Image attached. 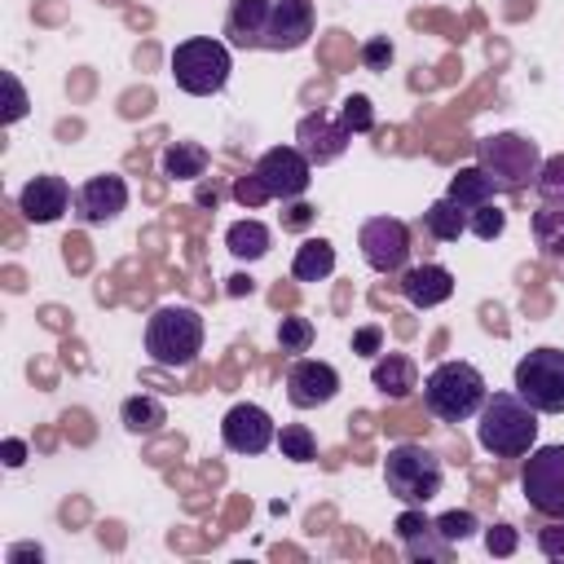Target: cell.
I'll return each instance as SVG.
<instances>
[{"label": "cell", "mask_w": 564, "mask_h": 564, "mask_svg": "<svg viewBox=\"0 0 564 564\" xmlns=\"http://www.w3.org/2000/svg\"><path fill=\"white\" fill-rule=\"evenodd\" d=\"M476 441L494 458H524L538 445V410L520 392H494L476 410Z\"/></svg>", "instance_id": "6da1fadb"}, {"label": "cell", "mask_w": 564, "mask_h": 564, "mask_svg": "<svg viewBox=\"0 0 564 564\" xmlns=\"http://www.w3.org/2000/svg\"><path fill=\"white\" fill-rule=\"evenodd\" d=\"M145 352L163 370H185L203 352V317L189 304H163L145 322Z\"/></svg>", "instance_id": "7a4b0ae2"}, {"label": "cell", "mask_w": 564, "mask_h": 564, "mask_svg": "<svg viewBox=\"0 0 564 564\" xmlns=\"http://www.w3.org/2000/svg\"><path fill=\"white\" fill-rule=\"evenodd\" d=\"M476 163L485 167V176L494 181L498 194H520L538 181L542 150L524 132H489L476 141Z\"/></svg>", "instance_id": "3957f363"}, {"label": "cell", "mask_w": 564, "mask_h": 564, "mask_svg": "<svg viewBox=\"0 0 564 564\" xmlns=\"http://www.w3.org/2000/svg\"><path fill=\"white\" fill-rule=\"evenodd\" d=\"M383 485H388V494H392L397 502L423 507V502H432V498L441 494L445 467H441V458H436L427 445L401 441V445H392L388 458H383Z\"/></svg>", "instance_id": "277c9868"}, {"label": "cell", "mask_w": 564, "mask_h": 564, "mask_svg": "<svg viewBox=\"0 0 564 564\" xmlns=\"http://www.w3.org/2000/svg\"><path fill=\"white\" fill-rule=\"evenodd\" d=\"M485 375L471 361H441L427 379H423V405L441 419V423H463L485 405Z\"/></svg>", "instance_id": "5b68a950"}, {"label": "cell", "mask_w": 564, "mask_h": 564, "mask_svg": "<svg viewBox=\"0 0 564 564\" xmlns=\"http://www.w3.org/2000/svg\"><path fill=\"white\" fill-rule=\"evenodd\" d=\"M172 79L181 93L189 97H212L229 84V70H234V57H229V44L212 40V35H194V40H181L172 48V62H167Z\"/></svg>", "instance_id": "8992f818"}, {"label": "cell", "mask_w": 564, "mask_h": 564, "mask_svg": "<svg viewBox=\"0 0 564 564\" xmlns=\"http://www.w3.org/2000/svg\"><path fill=\"white\" fill-rule=\"evenodd\" d=\"M511 388L538 410V414H564V348H533L516 361Z\"/></svg>", "instance_id": "52a82bcc"}, {"label": "cell", "mask_w": 564, "mask_h": 564, "mask_svg": "<svg viewBox=\"0 0 564 564\" xmlns=\"http://www.w3.org/2000/svg\"><path fill=\"white\" fill-rule=\"evenodd\" d=\"M520 489L538 516L564 520V445H533L520 467Z\"/></svg>", "instance_id": "ba28073f"}, {"label": "cell", "mask_w": 564, "mask_h": 564, "mask_svg": "<svg viewBox=\"0 0 564 564\" xmlns=\"http://www.w3.org/2000/svg\"><path fill=\"white\" fill-rule=\"evenodd\" d=\"M357 247L375 273H401L410 260V229L397 216H370L357 229Z\"/></svg>", "instance_id": "9c48e42d"}, {"label": "cell", "mask_w": 564, "mask_h": 564, "mask_svg": "<svg viewBox=\"0 0 564 564\" xmlns=\"http://www.w3.org/2000/svg\"><path fill=\"white\" fill-rule=\"evenodd\" d=\"M251 172L260 176V185L269 189V198H282V203L286 198H300L308 189V181H313V163L304 159L300 145H269L256 159Z\"/></svg>", "instance_id": "30bf717a"}, {"label": "cell", "mask_w": 564, "mask_h": 564, "mask_svg": "<svg viewBox=\"0 0 564 564\" xmlns=\"http://www.w3.org/2000/svg\"><path fill=\"white\" fill-rule=\"evenodd\" d=\"M220 441H225L229 454H264L269 445H278V423L264 405L238 401L220 419Z\"/></svg>", "instance_id": "8fae6325"}, {"label": "cell", "mask_w": 564, "mask_h": 564, "mask_svg": "<svg viewBox=\"0 0 564 564\" xmlns=\"http://www.w3.org/2000/svg\"><path fill=\"white\" fill-rule=\"evenodd\" d=\"M317 26L313 0H269V26H264V48L269 53H295L308 44Z\"/></svg>", "instance_id": "7c38bea8"}, {"label": "cell", "mask_w": 564, "mask_h": 564, "mask_svg": "<svg viewBox=\"0 0 564 564\" xmlns=\"http://www.w3.org/2000/svg\"><path fill=\"white\" fill-rule=\"evenodd\" d=\"M339 392V370L330 361H317V357H295L286 366V401L295 410H317L326 401H335Z\"/></svg>", "instance_id": "4fadbf2b"}, {"label": "cell", "mask_w": 564, "mask_h": 564, "mask_svg": "<svg viewBox=\"0 0 564 564\" xmlns=\"http://www.w3.org/2000/svg\"><path fill=\"white\" fill-rule=\"evenodd\" d=\"M348 141H352V132L344 128V119H330L326 110H313V115H304V119L295 123V145L304 150V159H308L313 167L335 163V159L348 150Z\"/></svg>", "instance_id": "5bb4252c"}, {"label": "cell", "mask_w": 564, "mask_h": 564, "mask_svg": "<svg viewBox=\"0 0 564 564\" xmlns=\"http://www.w3.org/2000/svg\"><path fill=\"white\" fill-rule=\"evenodd\" d=\"M128 207V181L115 172H97L75 189V216L84 225H110Z\"/></svg>", "instance_id": "9a60e30c"}, {"label": "cell", "mask_w": 564, "mask_h": 564, "mask_svg": "<svg viewBox=\"0 0 564 564\" xmlns=\"http://www.w3.org/2000/svg\"><path fill=\"white\" fill-rule=\"evenodd\" d=\"M66 207H75V194H70L66 176L44 172V176H31V181L18 189V212H22L31 225H53V220H62Z\"/></svg>", "instance_id": "2e32d148"}, {"label": "cell", "mask_w": 564, "mask_h": 564, "mask_svg": "<svg viewBox=\"0 0 564 564\" xmlns=\"http://www.w3.org/2000/svg\"><path fill=\"white\" fill-rule=\"evenodd\" d=\"M401 295L405 304L414 308H436L454 295V273L445 264H414V269H401Z\"/></svg>", "instance_id": "e0dca14e"}, {"label": "cell", "mask_w": 564, "mask_h": 564, "mask_svg": "<svg viewBox=\"0 0 564 564\" xmlns=\"http://www.w3.org/2000/svg\"><path fill=\"white\" fill-rule=\"evenodd\" d=\"M264 26H269V0H229L225 35L234 48H264Z\"/></svg>", "instance_id": "ac0fdd59"}, {"label": "cell", "mask_w": 564, "mask_h": 564, "mask_svg": "<svg viewBox=\"0 0 564 564\" xmlns=\"http://www.w3.org/2000/svg\"><path fill=\"white\" fill-rule=\"evenodd\" d=\"M370 383L379 388V397L388 401H405L419 388V370L405 352H379V361L370 366Z\"/></svg>", "instance_id": "d6986e66"}, {"label": "cell", "mask_w": 564, "mask_h": 564, "mask_svg": "<svg viewBox=\"0 0 564 564\" xmlns=\"http://www.w3.org/2000/svg\"><path fill=\"white\" fill-rule=\"evenodd\" d=\"M494 181L485 176V167L480 163H471V167H458L454 176H449V189H445V198L467 216V212H476V207H485V203H494Z\"/></svg>", "instance_id": "ffe728a7"}, {"label": "cell", "mask_w": 564, "mask_h": 564, "mask_svg": "<svg viewBox=\"0 0 564 564\" xmlns=\"http://www.w3.org/2000/svg\"><path fill=\"white\" fill-rule=\"evenodd\" d=\"M225 247H229L234 260H247V264H251V260H264V256H269L273 234H269L264 220L247 216V220H234V225L225 229Z\"/></svg>", "instance_id": "44dd1931"}, {"label": "cell", "mask_w": 564, "mask_h": 564, "mask_svg": "<svg viewBox=\"0 0 564 564\" xmlns=\"http://www.w3.org/2000/svg\"><path fill=\"white\" fill-rule=\"evenodd\" d=\"M207 163H212V154L203 141H172L159 159L163 176H172V181H198V176H207Z\"/></svg>", "instance_id": "7402d4cb"}, {"label": "cell", "mask_w": 564, "mask_h": 564, "mask_svg": "<svg viewBox=\"0 0 564 564\" xmlns=\"http://www.w3.org/2000/svg\"><path fill=\"white\" fill-rule=\"evenodd\" d=\"M335 273V247L330 238H304L295 247V260H291V278L295 282H322Z\"/></svg>", "instance_id": "603a6c76"}, {"label": "cell", "mask_w": 564, "mask_h": 564, "mask_svg": "<svg viewBox=\"0 0 564 564\" xmlns=\"http://www.w3.org/2000/svg\"><path fill=\"white\" fill-rule=\"evenodd\" d=\"M119 423H123L132 436H154V432L167 423V410H163L159 397L137 392V397H128V401L119 405Z\"/></svg>", "instance_id": "cb8c5ba5"}, {"label": "cell", "mask_w": 564, "mask_h": 564, "mask_svg": "<svg viewBox=\"0 0 564 564\" xmlns=\"http://www.w3.org/2000/svg\"><path fill=\"white\" fill-rule=\"evenodd\" d=\"M529 225H533V242L542 247V256L564 260V203H542Z\"/></svg>", "instance_id": "d4e9b609"}, {"label": "cell", "mask_w": 564, "mask_h": 564, "mask_svg": "<svg viewBox=\"0 0 564 564\" xmlns=\"http://www.w3.org/2000/svg\"><path fill=\"white\" fill-rule=\"evenodd\" d=\"M423 229H427L436 242H458V234L467 229V216H463L449 198H436V203L423 212Z\"/></svg>", "instance_id": "484cf974"}, {"label": "cell", "mask_w": 564, "mask_h": 564, "mask_svg": "<svg viewBox=\"0 0 564 564\" xmlns=\"http://www.w3.org/2000/svg\"><path fill=\"white\" fill-rule=\"evenodd\" d=\"M278 449H282V458H291V463H313V458H317V441H313V432H308L304 423H282Z\"/></svg>", "instance_id": "4316f807"}, {"label": "cell", "mask_w": 564, "mask_h": 564, "mask_svg": "<svg viewBox=\"0 0 564 564\" xmlns=\"http://www.w3.org/2000/svg\"><path fill=\"white\" fill-rule=\"evenodd\" d=\"M467 229H471L480 242H494V238L507 234V212H502L498 203H485V207L467 212Z\"/></svg>", "instance_id": "83f0119b"}, {"label": "cell", "mask_w": 564, "mask_h": 564, "mask_svg": "<svg viewBox=\"0 0 564 564\" xmlns=\"http://www.w3.org/2000/svg\"><path fill=\"white\" fill-rule=\"evenodd\" d=\"M432 529L454 546V542H467L476 529H480V520L471 516V511H463V507H454V511H441L436 520H432Z\"/></svg>", "instance_id": "f1b7e54d"}, {"label": "cell", "mask_w": 564, "mask_h": 564, "mask_svg": "<svg viewBox=\"0 0 564 564\" xmlns=\"http://www.w3.org/2000/svg\"><path fill=\"white\" fill-rule=\"evenodd\" d=\"M533 189L542 194V203H564V154H551V159H542Z\"/></svg>", "instance_id": "f546056e"}, {"label": "cell", "mask_w": 564, "mask_h": 564, "mask_svg": "<svg viewBox=\"0 0 564 564\" xmlns=\"http://www.w3.org/2000/svg\"><path fill=\"white\" fill-rule=\"evenodd\" d=\"M339 119H344L348 132H370V128H375V106H370V97H366V93H348V97L339 101Z\"/></svg>", "instance_id": "4dcf8cb0"}, {"label": "cell", "mask_w": 564, "mask_h": 564, "mask_svg": "<svg viewBox=\"0 0 564 564\" xmlns=\"http://www.w3.org/2000/svg\"><path fill=\"white\" fill-rule=\"evenodd\" d=\"M278 348L282 352H308L313 348V322L308 317H282L278 322Z\"/></svg>", "instance_id": "1f68e13d"}, {"label": "cell", "mask_w": 564, "mask_h": 564, "mask_svg": "<svg viewBox=\"0 0 564 564\" xmlns=\"http://www.w3.org/2000/svg\"><path fill=\"white\" fill-rule=\"evenodd\" d=\"M401 546H405L410 560H445V555H449V542H445L436 529H427V533H419V538H410V542H401Z\"/></svg>", "instance_id": "d6a6232c"}, {"label": "cell", "mask_w": 564, "mask_h": 564, "mask_svg": "<svg viewBox=\"0 0 564 564\" xmlns=\"http://www.w3.org/2000/svg\"><path fill=\"white\" fill-rule=\"evenodd\" d=\"M392 53H397V48H392L388 35H370V40L357 48V57H361L366 70H388V66H392Z\"/></svg>", "instance_id": "836d02e7"}, {"label": "cell", "mask_w": 564, "mask_h": 564, "mask_svg": "<svg viewBox=\"0 0 564 564\" xmlns=\"http://www.w3.org/2000/svg\"><path fill=\"white\" fill-rule=\"evenodd\" d=\"M427 529H432V520L423 516V507H405V511L397 516V524H392L397 542H410V538H419V533H427Z\"/></svg>", "instance_id": "e575fe53"}, {"label": "cell", "mask_w": 564, "mask_h": 564, "mask_svg": "<svg viewBox=\"0 0 564 564\" xmlns=\"http://www.w3.org/2000/svg\"><path fill=\"white\" fill-rule=\"evenodd\" d=\"M229 194H234V198H238L242 207H260V203H269V189L260 185V176H256V172H247V176H238Z\"/></svg>", "instance_id": "d590c367"}, {"label": "cell", "mask_w": 564, "mask_h": 564, "mask_svg": "<svg viewBox=\"0 0 564 564\" xmlns=\"http://www.w3.org/2000/svg\"><path fill=\"white\" fill-rule=\"evenodd\" d=\"M538 551L546 560H564V520H551L538 529Z\"/></svg>", "instance_id": "8d00e7d4"}, {"label": "cell", "mask_w": 564, "mask_h": 564, "mask_svg": "<svg viewBox=\"0 0 564 564\" xmlns=\"http://www.w3.org/2000/svg\"><path fill=\"white\" fill-rule=\"evenodd\" d=\"M516 542H520V538H516V529H511V524H494V529L485 533L489 555H511V551H516Z\"/></svg>", "instance_id": "74e56055"}, {"label": "cell", "mask_w": 564, "mask_h": 564, "mask_svg": "<svg viewBox=\"0 0 564 564\" xmlns=\"http://www.w3.org/2000/svg\"><path fill=\"white\" fill-rule=\"evenodd\" d=\"M4 88H9V106H4V123H18L26 115V93L18 84V75H4Z\"/></svg>", "instance_id": "f35d334b"}, {"label": "cell", "mask_w": 564, "mask_h": 564, "mask_svg": "<svg viewBox=\"0 0 564 564\" xmlns=\"http://www.w3.org/2000/svg\"><path fill=\"white\" fill-rule=\"evenodd\" d=\"M352 352H361V357L383 352V330H379V326H361V330H352Z\"/></svg>", "instance_id": "ab89813d"}, {"label": "cell", "mask_w": 564, "mask_h": 564, "mask_svg": "<svg viewBox=\"0 0 564 564\" xmlns=\"http://www.w3.org/2000/svg\"><path fill=\"white\" fill-rule=\"evenodd\" d=\"M4 463H9V467H22V463H26V441L9 436V441H4Z\"/></svg>", "instance_id": "60d3db41"}, {"label": "cell", "mask_w": 564, "mask_h": 564, "mask_svg": "<svg viewBox=\"0 0 564 564\" xmlns=\"http://www.w3.org/2000/svg\"><path fill=\"white\" fill-rule=\"evenodd\" d=\"M9 560H44L40 546H9Z\"/></svg>", "instance_id": "b9f144b4"}, {"label": "cell", "mask_w": 564, "mask_h": 564, "mask_svg": "<svg viewBox=\"0 0 564 564\" xmlns=\"http://www.w3.org/2000/svg\"><path fill=\"white\" fill-rule=\"evenodd\" d=\"M247 291H251V278H247V273L229 278V295H247Z\"/></svg>", "instance_id": "7bdbcfd3"}]
</instances>
